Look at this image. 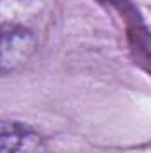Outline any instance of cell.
<instances>
[{
    "instance_id": "cell-2",
    "label": "cell",
    "mask_w": 151,
    "mask_h": 153,
    "mask_svg": "<svg viewBox=\"0 0 151 153\" xmlns=\"http://www.w3.org/2000/svg\"><path fill=\"white\" fill-rule=\"evenodd\" d=\"M0 153H46L38 132L23 125H0Z\"/></svg>"
},
{
    "instance_id": "cell-1",
    "label": "cell",
    "mask_w": 151,
    "mask_h": 153,
    "mask_svg": "<svg viewBox=\"0 0 151 153\" xmlns=\"http://www.w3.org/2000/svg\"><path fill=\"white\" fill-rule=\"evenodd\" d=\"M36 50L38 38L30 29L0 22V76L23 68Z\"/></svg>"
}]
</instances>
